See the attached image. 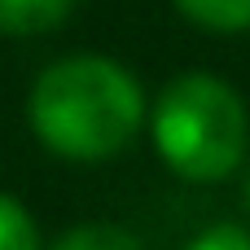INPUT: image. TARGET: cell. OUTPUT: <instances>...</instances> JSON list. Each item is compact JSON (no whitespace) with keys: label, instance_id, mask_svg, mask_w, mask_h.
<instances>
[{"label":"cell","instance_id":"1","mask_svg":"<svg viewBox=\"0 0 250 250\" xmlns=\"http://www.w3.org/2000/svg\"><path fill=\"white\" fill-rule=\"evenodd\" d=\"M35 136L75 163H97L119 154L145 123L141 83L110 57H66L53 62L31 88Z\"/></svg>","mask_w":250,"mask_h":250},{"label":"cell","instance_id":"2","mask_svg":"<svg viewBox=\"0 0 250 250\" xmlns=\"http://www.w3.org/2000/svg\"><path fill=\"white\" fill-rule=\"evenodd\" d=\"M246 105L215 75L189 70L171 79L154 105V145L185 180L233 176L246 158Z\"/></svg>","mask_w":250,"mask_h":250},{"label":"cell","instance_id":"3","mask_svg":"<svg viewBox=\"0 0 250 250\" xmlns=\"http://www.w3.org/2000/svg\"><path fill=\"white\" fill-rule=\"evenodd\" d=\"M75 0H0V35H40L66 22Z\"/></svg>","mask_w":250,"mask_h":250},{"label":"cell","instance_id":"4","mask_svg":"<svg viewBox=\"0 0 250 250\" xmlns=\"http://www.w3.org/2000/svg\"><path fill=\"white\" fill-rule=\"evenodd\" d=\"M185 18L211 31H246L250 26V0H176Z\"/></svg>","mask_w":250,"mask_h":250},{"label":"cell","instance_id":"7","mask_svg":"<svg viewBox=\"0 0 250 250\" xmlns=\"http://www.w3.org/2000/svg\"><path fill=\"white\" fill-rule=\"evenodd\" d=\"M185 250H250V233L237 224H215V229L198 233Z\"/></svg>","mask_w":250,"mask_h":250},{"label":"cell","instance_id":"6","mask_svg":"<svg viewBox=\"0 0 250 250\" xmlns=\"http://www.w3.org/2000/svg\"><path fill=\"white\" fill-rule=\"evenodd\" d=\"M53 250H145L127 229H114V224H88V229H75L66 233Z\"/></svg>","mask_w":250,"mask_h":250},{"label":"cell","instance_id":"5","mask_svg":"<svg viewBox=\"0 0 250 250\" xmlns=\"http://www.w3.org/2000/svg\"><path fill=\"white\" fill-rule=\"evenodd\" d=\"M0 250H40L35 220L26 215V207L9 193H0Z\"/></svg>","mask_w":250,"mask_h":250},{"label":"cell","instance_id":"8","mask_svg":"<svg viewBox=\"0 0 250 250\" xmlns=\"http://www.w3.org/2000/svg\"><path fill=\"white\" fill-rule=\"evenodd\" d=\"M242 198H246V215H250V171H246V189H242Z\"/></svg>","mask_w":250,"mask_h":250}]
</instances>
